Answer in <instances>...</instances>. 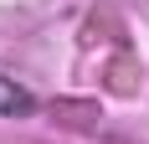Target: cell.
Returning <instances> with one entry per match:
<instances>
[{"label":"cell","instance_id":"6da1fadb","mask_svg":"<svg viewBox=\"0 0 149 144\" xmlns=\"http://www.w3.org/2000/svg\"><path fill=\"white\" fill-rule=\"evenodd\" d=\"M31 108H36V98L15 82V77L0 72V118H21V113H31Z\"/></svg>","mask_w":149,"mask_h":144}]
</instances>
